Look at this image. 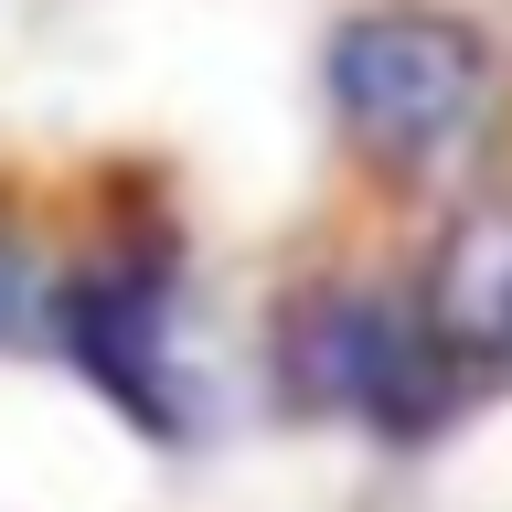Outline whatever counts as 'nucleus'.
<instances>
[{
	"label": "nucleus",
	"mask_w": 512,
	"mask_h": 512,
	"mask_svg": "<svg viewBox=\"0 0 512 512\" xmlns=\"http://www.w3.org/2000/svg\"><path fill=\"white\" fill-rule=\"evenodd\" d=\"M331 107L374 160L438 171L470 150L480 107H491V54L427 11H363L331 32Z\"/></svg>",
	"instance_id": "1"
},
{
	"label": "nucleus",
	"mask_w": 512,
	"mask_h": 512,
	"mask_svg": "<svg viewBox=\"0 0 512 512\" xmlns=\"http://www.w3.org/2000/svg\"><path fill=\"white\" fill-rule=\"evenodd\" d=\"M22 310H32V278H22V256L0 246V342H11V331H22Z\"/></svg>",
	"instance_id": "5"
},
{
	"label": "nucleus",
	"mask_w": 512,
	"mask_h": 512,
	"mask_svg": "<svg viewBox=\"0 0 512 512\" xmlns=\"http://www.w3.org/2000/svg\"><path fill=\"white\" fill-rule=\"evenodd\" d=\"M64 342L86 384H107V406H128L139 427H171V278L150 256H107L64 288Z\"/></svg>",
	"instance_id": "3"
},
{
	"label": "nucleus",
	"mask_w": 512,
	"mask_h": 512,
	"mask_svg": "<svg viewBox=\"0 0 512 512\" xmlns=\"http://www.w3.org/2000/svg\"><path fill=\"white\" fill-rule=\"evenodd\" d=\"M448 374H459V352L438 342V320L395 310V299H363V288H320L288 320V384L310 406L395 427V438H416V427L448 416Z\"/></svg>",
	"instance_id": "2"
},
{
	"label": "nucleus",
	"mask_w": 512,
	"mask_h": 512,
	"mask_svg": "<svg viewBox=\"0 0 512 512\" xmlns=\"http://www.w3.org/2000/svg\"><path fill=\"white\" fill-rule=\"evenodd\" d=\"M427 320L459 363H512V214H470L438 246Z\"/></svg>",
	"instance_id": "4"
}]
</instances>
